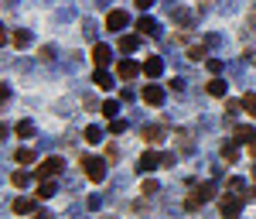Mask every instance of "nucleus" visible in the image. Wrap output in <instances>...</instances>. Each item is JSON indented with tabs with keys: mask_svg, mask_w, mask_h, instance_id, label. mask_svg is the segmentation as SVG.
Segmentation results:
<instances>
[{
	"mask_svg": "<svg viewBox=\"0 0 256 219\" xmlns=\"http://www.w3.org/2000/svg\"><path fill=\"white\" fill-rule=\"evenodd\" d=\"M10 185H14V188H28V185H31V175H28V171H14V175H10Z\"/></svg>",
	"mask_w": 256,
	"mask_h": 219,
	"instance_id": "obj_19",
	"label": "nucleus"
},
{
	"mask_svg": "<svg viewBox=\"0 0 256 219\" xmlns=\"http://www.w3.org/2000/svg\"><path fill=\"white\" fill-rule=\"evenodd\" d=\"M62 168H65V161L58 157V154H52V157H45V161L34 168V178H38V182H45V178H55V175H62Z\"/></svg>",
	"mask_w": 256,
	"mask_h": 219,
	"instance_id": "obj_3",
	"label": "nucleus"
},
{
	"mask_svg": "<svg viewBox=\"0 0 256 219\" xmlns=\"http://www.w3.org/2000/svg\"><path fill=\"white\" fill-rule=\"evenodd\" d=\"M133 3H137L140 10H147V7H154V0H133Z\"/></svg>",
	"mask_w": 256,
	"mask_h": 219,
	"instance_id": "obj_35",
	"label": "nucleus"
},
{
	"mask_svg": "<svg viewBox=\"0 0 256 219\" xmlns=\"http://www.w3.org/2000/svg\"><path fill=\"white\" fill-rule=\"evenodd\" d=\"M127 24H130L127 10H110V14H106V31H123Z\"/></svg>",
	"mask_w": 256,
	"mask_h": 219,
	"instance_id": "obj_10",
	"label": "nucleus"
},
{
	"mask_svg": "<svg viewBox=\"0 0 256 219\" xmlns=\"http://www.w3.org/2000/svg\"><path fill=\"white\" fill-rule=\"evenodd\" d=\"M116 110H120V106H116V99H106V103L99 106V113H103V117H110V120L116 117Z\"/></svg>",
	"mask_w": 256,
	"mask_h": 219,
	"instance_id": "obj_26",
	"label": "nucleus"
},
{
	"mask_svg": "<svg viewBox=\"0 0 256 219\" xmlns=\"http://www.w3.org/2000/svg\"><path fill=\"white\" fill-rule=\"evenodd\" d=\"M41 59H45V62H52V59H55V48H52V45H45V48H41Z\"/></svg>",
	"mask_w": 256,
	"mask_h": 219,
	"instance_id": "obj_34",
	"label": "nucleus"
},
{
	"mask_svg": "<svg viewBox=\"0 0 256 219\" xmlns=\"http://www.w3.org/2000/svg\"><path fill=\"white\" fill-rule=\"evenodd\" d=\"M89 59H92V65H96V69H106V65L113 62V52H110L106 45H92V52H89Z\"/></svg>",
	"mask_w": 256,
	"mask_h": 219,
	"instance_id": "obj_9",
	"label": "nucleus"
},
{
	"mask_svg": "<svg viewBox=\"0 0 256 219\" xmlns=\"http://www.w3.org/2000/svg\"><path fill=\"white\" fill-rule=\"evenodd\" d=\"M14 161H17V164H31V161H34V151H31V147H21V151H14Z\"/></svg>",
	"mask_w": 256,
	"mask_h": 219,
	"instance_id": "obj_22",
	"label": "nucleus"
},
{
	"mask_svg": "<svg viewBox=\"0 0 256 219\" xmlns=\"http://www.w3.org/2000/svg\"><path fill=\"white\" fill-rule=\"evenodd\" d=\"M14 134H17V137H31V134H34V124H31V120H21V124L14 127Z\"/></svg>",
	"mask_w": 256,
	"mask_h": 219,
	"instance_id": "obj_24",
	"label": "nucleus"
},
{
	"mask_svg": "<svg viewBox=\"0 0 256 219\" xmlns=\"http://www.w3.org/2000/svg\"><path fill=\"white\" fill-rule=\"evenodd\" d=\"M82 137H85L89 144H99V141H103V130H99V127H85V134H82Z\"/></svg>",
	"mask_w": 256,
	"mask_h": 219,
	"instance_id": "obj_27",
	"label": "nucleus"
},
{
	"mask_svg": "<svg viewBox=\"0 0 256 219\" xmlns=\"http://www.w3.org/2000/svg\"><path fill=\"white\" fill-rule=\"evenodd\" d=\"M161 72H164V62H161L157 55H150V59L143 62V75H147V79H157Z\"/></svg>",
	"mask_w": 256,
	"mask_h": 219,
	"instance_id": "obj_12",
	"label": "nucleus"
},
{
	"mask_svg": "<svg viewBox=\"0 0 256 219\" xmlns=\"http://www.w3.org/2000/svg\"><path fill=\"white\" fill-rule=\"evenodd\" d=\"M137 34H143V38L150 34V38H154V34H157V24H154L150 17H140V21H137Z\"/></svg>",
	"mask_w": 256,
	"mask_h": 219,
	"instance_id": "obj_15",
	"label": "nucleus"
},
{
	"mask_svg": "<svg viewBox=\"0 0 256 219\" xmlns=\"http://www.w3.org/2000/svg\"><path fill=\"white\" fill-rule=\"evenodd\" d=\"M34 206H38V195H17L14 199V216H34Z\"/></svg>",
	"mask_w": 256,
	"mask_h": 219,
	"instance_id": "obj_8",
	"label": "nucleus"
},
{
	"mask_svg": "<svg viewBox=\"0 0 256 219\" xmlns=\"http://www.w3.org/2000/svg\"><path fill=\"white\" fill-rule=\"evenodd\" d=\"M239 209H243V199H236V195H222L219 199V216L222 219H236Z\"/></svg>",
	"mask_w": 256,
	"mask_h": 219,
	"instance_id": "obj_4",
	"label": "nucleus"
},
{
	"mask_svg": "<svg viewBox=\"0 0 256 219\" xmlns=\"http://www.w3.org/2000/svg\"><path fill=\"white\" fill-rule=\"evenodd\" d=\"M116 157H120V147L110 144V147H106V161H116Z\"/></svg>",
	"mask_w": 256,
	"mask_h": 219,
	"instance_id": "obj_33",
	"label": "nucleus"
},
{
	"mask_svg": "<svg viewBox=\"0 0 256 219\" xmlns=\"http://www.w3.org/2000/svg\"><path fill=\"white\" fill-rule=\"evenodd\" d=\"M140 99H143L147 106H161V103H164V89H161L157 82H147V86L140 89Z\"/></svg>",
	"mask_w": 256,
	"mask_h": 219,
	"instance_id": "obj_6",
	"label": "nucleus"
},
{
	"mask_svg": "<svg viewBox=\"0 0 256 219\" xmlns=\"http://www.w3.org/2000/svg\"><path fill=\"white\" fill-rule=\"evenodd\" d=\"M222 161L236 164V161H239V147H236V144H222Z\"/></svg>",
	"mask_w": 256,
	"mask_h": 219,
	"instance_id": "obj_20",
	"label": "nucleus"
},
{
	"mask_svg": "<svg viewBox=\"0 0 256 219\" xmlns=\"http://www.w3.org/2000/svg\"><path fill=\"white\" fill-rule=\"evenodd\" d=\"M140 72H143V65H137L133 59H120L116 62V79L120 82H130V79H137Z\"/></svg>",
	"mask_w": 256,
	"mask_h": 219,
	"instance_id": "obj_5",
	"label": "nucleus"
},
{
	"mask_svg": "<svg viewBox=\"0 0 256 219\" xmlns=\"http://www.w3.org/2000/svg\"><path fill=\"white\" fill-rule=\"evenodd\" d=\"M143 34H120V52H137Z\"/></svg>",
	"mask_w": 256,
	"mask_h": 219,
	"instance_id": "obj_13",
	"label": "nucleus"
},
{
	"mask_svg": "<svg viewBox=\"0 0 256 219\" xmlns=\"http://www.w3.org/2000/svg\"><path fill=\"white\" fill-rule=\"evenodd\" d=\"M123 130H127V124H123L120 117H113V120H110V134H123Z\"/></svg>",
	"mask_w": 256,
	"mask_h": 219,
	"instance_id": "obj_30",
	"label": "nucleus"
},
{
	"mask_svg": "<svg viewBox=\"0 0 256 219\" xmlns=\"http://www.w3.org/2000/svg\"><path fill=\"white\" fill-rule=\"evenodd\" d=\"M236 192H243V178L229 175V178H226V195H236Z\"/></svg>",
	"mask_w": 256,
	"mask_h": 219,
	"instance_id": "obj_23",
	"label": "nucleus"
},
{
	"mask_svg": "<svg viewBox=\"0 0 256 219\" xmlns=\"http://www.w3.org/2000/svg\"><path fill=\"white\" fill-rule=\"evenodd\" d=\"M82 171H85V178H89V182H96V185H99V182L106 178V161H103V157L85 154V157H82Z\"/></svg>",
	"mask_w": 256,
	"mask_h": 219,
	"instance_id": "obj_2",
	"label": "nucleus"
},
{
	"mask_svg": "<svg viewBox=\"0 0 256 219\" xmlns=\"http://www.w3.org/2000/svg\"><path fill=\"white\" fill-rule=\"evenodd\" d=\"M188 59H192V62H201V59H205V45H192V48H188Z\"/></svg>",
	"mask_w": 256,
	"mask_h": 219,
	"instance_id": "obj_29",
	"label": "nucleus"
},
{
	"mask_svg": "<svg viewBox=\"0 0 256 219\" xmlns=\"http://www.w3.org/2000/svg\"><path fill=\"white\" fill-rule=\"evenodd\" d=\"M28 45H31V31H24V28L14 31V48H28Z\"/></svg>",
	"mask_w": 256,
	"mask_h": 219,
	"instance_id": "obj_21",
	"label": "nucleus"
},
{
	"mask_svg": "<svg viewBox=\"0 0 256 219\" xmlns=\"http://www.w3.org/2000/svg\"><path fill=\"white\" fill-rule=\"evenodd\" d=\"M243 113L256 117V93H246V96H243Z\"/></svg>",
	"mask_w": 256,
	"mask_h": 219,
	"instance_id": "obj_25",
	"label": "nucleus"
},
{
	"mask_svg": "<svg viewBox=\"0 0 256 219\" xmlns=\"http://www.w3.org/2000/svg\"><path fill=\"white\" fill-rule=\"evenodd\" d=\"M250 141H256L253 127H236V144H250Z\"/></svg>",
	"mask_w": 256,
	"mask_h": 219,
	"instance_id": "obj_17",
	"label": "nucleus"
},
{
	"mask_svg": "<svg viewBox=\"0 0 256 219\" xmlns=\"http://www.w3.org/2000/svg\"><path fill=\"white\" fill-rule=\"evenodd\" d=\"M92 82H96V89H103V93H110V89H113V79L103 72V69H96V72H92Z\"/></svg>",
	"mask_w": 256,
	"mask_h": 219,
	"instance_id": "obj_14",
	"label": "nucleus"
},
{
	"mask_svg": "<svg viewBox=\"0 0 256 219\" xmlns=\"http://www.w3.org/2000/svg\"><path fill=\"white\" fill-rule=\"evenodd\" d=\"M31 219H48V216H41V213H34V216H31Z\"/></svg>",
	"mask_w": 256,
	"mask_h": 219,
	"instance_id": "obj_37",
	"label": "nucleus"
},
{
	"mask_svg": "<svg viewBox=\"0 0 256 219\" xmlns=\"http://www.w3.org/2000/svg\"><path fill=\"white\" fill-rule=\"evenodd\" d=\"M201 3H212V0H201Z\"/></svg>",
	"mask_w": 256,
	"mask_h": 219,
	"instance_id": "obj_39",
	"label": "nucleus"
},
{
	"mask_svg": "<svg viewBox=\"0 0 256 219\" xmlns=\"http://www.w3.org/2000/svg\"><path fill=\"white\" fill-rule=\"evenodd\" d=\"M140 137H143V144H147V147H154V144L164 141V127H161V124H150V127L140 130Z\"/></svg>",
	"mask_w": 256,
	"mask_h": 219,
	"instance_id": "obj_11",
	"label": "nucleus"
},
{
	"mask_svg": "<svg viewBox=\"0 0 256 219\" xmlns=\"http://www.w3.org/2000/svg\"><path fill=\"white\" fill-rule=\"evenodd\" d=\"M154 192H161V188H157V182H154V178H147V182L140 185V195H143V199H150Z\"/></svg>",
	"mask_w": 256,
	"mask_h": 219,
	"instance_id": "obj_28",
	"label": "nucleus"
},
{
	"mask_svg": "<svg viewBox=\"0 0 256 219\" xmlns=\"http://www.w3.org/2000/svg\"><path fill=\"white\" fill-rule=\"evenodd\" d=\"M246 147H250V154H253V157H256V141H250V144H246Z\"/></svg>",
	"mask_w": 256,
	"mask_h": 219,
	"instance_id": "obj_36",
	"label": "nucleus"
},
{
	"mask_svg": "<svg viewBox=\"0 0 256 219\" xmlns=\"http://www.w3.org/2000/svg\"><path fill=\"white\" fill-rule=\"evenodd\" d=\"M253 182H256V164H253Z\"/></svg>",
	"mask_w": 256,
	"mask_h": 219,
	"instance_id": "obj_38",
	"label": "nucleus"
},
{
	"mask_svg": "<svg viewBox=\"0 0 256 219\" xmlns=\"http://www.w3.org/2000/svg\"><path fill=\"white\" fill-rule=\"evenodd\" d=\"M154 168H164V154H157V151H143L140 161H137V171H154Z\"/></svg>",
	"mask_w": 256,
	"mask_h": 219,
	"instance_id": "obj_7",
	"label": "nucleus"
},
{
	"mask_svg": "<svg viewBox=\"0 0 256 219\" xmlns=\"http://www.w3.org/2000/svg\"><path fill=\"white\" fill-rule=\"evenodd\" d=\"M208 96H215V99H222V96H226V82H222L219 75L208 82Z\"/></svg>",
	"mask_w": 256,
	"mask_h": 219,
	"instance_id": "obj_18",
	"label": "nucleus"
},
{
	"mask_svg": "<svg viewBox=\"0 0 256 219\" xmlns=\"http://www.w3.org/2000/svg\"><path fill=\"white\" fill-rule=\"evenodd\" d=\"M208 72L219 75V72H222V62H219V59H208Z\"/></svg>",
	"mask_w": 256,
	"mask_h": 219,
	"instance_id": "obj_32",
	"label": "nucleus"
},
{
	"mask_svg": "<svg viewBox=\"0 0 256 219\" xmlns=\"http://www.w3.org/2000/svg\"><path fill=\"white\" fill-rule=\"evenodd\" d=\"M212 199H215V185H212V182H201V185H195V192L185 199V209H188V213H198V209H201L205 202H212Z\"/></svg>",
	"mask_w": 256,
	"mask_h": 219,
	"instance_id": "obj_1",
	"label": "nucleus"
},
{
	"mask_svg": "<svg viewBox=\"0 0 256 219\" xmlns=\"http://www.w3.org/2000/svg\"><path fill=\"white\" fill-rule=\"evenodd\" d=\"M226 110H229V120H232V113H239V110H243V99H239V103H236V99H229V103H226Z\"/></svg>",
	"mask_w": 256,
	"mask_h": 219,
	"instance_id": "obj_31",
	"label": "nucleus"
},
{
	"mask_svg": "<svg viewBox=\"0 0 256 219\" xmlns=\"http://www.w3.org/2000/svg\"><path fill=\"white\" fill-rule=\"evenodd\" d=\"M55 192H58V185H55V182H48V178H45V182H38V192H34V195H38V199H52V195H55Z\"/></svg>",
	"mask_w": 256,
	"mask_h": 219,
	"instance_id": "obj_16",
	"label": "nucleus"
}]
</instances>
